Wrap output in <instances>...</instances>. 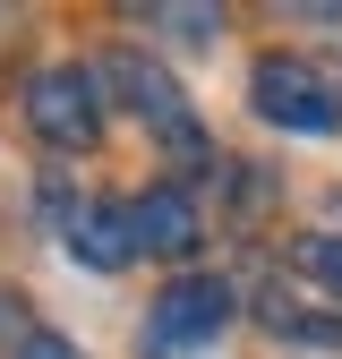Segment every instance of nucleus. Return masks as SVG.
Returning a JSON list of instances; mask_svg holds the SVG:
<instances>
[{"label": "nucleus", "mask_w": 342, "mask_h": 359, "mask_svg": "<svg viewBox=\"0 0 342 359\" xmlns=\"http://www.w3.org/2000/svg\"><path fill=\"white\" fill-rule=\"evenodd\" d=\"M18 111H26V128L43 146H95L103 137V77L95 69H77V60H52V69H34L26 86H18Z\"/></svg>", "instance_id": "f257e3e1"}, {"label": "nucleus", "mask_w": 342, "mask_h": 359, "mask_svg": "<svg viewBox=\"0 0 342 359\" xmlns=\"http://www.w3.org/2000/svg\"><path fill=\"white\" fill-rule=\"evenodd\" d=\"M111 86H120V95L128 103H137V120L154 128V137L171 146V154H180V163H205V128H197V111H189V95H180V86H171V77H154L137 52H120L111 69H103Z\"/></svg>", "instance_id": "20e7f679"}, {"label": "nucleus", "mask_w": 342, "mask_h": 359, "mask_svg": "<svg viewBox=\"0 0 342 359\" xmlns=\"http://www.w3.org/2000/svg\"><path fill=\"white\" fill-rule=\"evenodd\" d=\"M26 334H34V325H26V308L0 291V359H18V351H26Z\"/></svg>", "instance_id": "6e6552de"}, {"label": "nucleus", "mask_w": 342, "mask_h": 359, "mask_svg": "<svg viewBox=\"0 0 342 359\" xmlns=\"http://www.w3.org/2000/svg\"><path fill=\"white\" fill-rule=\"evenodd\" d=\"M18 359H86V351H77V342H69V334H43V325H34V334H26V351H18Z\"/></svg>", "instance_id": "1a4fd4ad"}, {"label": "nucleus", "mask_w": 342, "mask_h": 359, "mask_svg": "<svg viewBox=\"0 0 342 359\" xmlns=\"http://www.w3.org/2000/svg\"><path fill=\"white\" fill-rule=\"evenodd\" d=\"M223 325H231V283H223V274H189V283H171V291L154 299L146 351H205Z\"/></svg>", "instance_id": "7ed1b4c3"}, {"label": "nucleus", "mask_w": 342, "mask_h": 359, "mask_svg": "<svg viewBox=\"0 0 342 359\" xmlns=\"http://www.w3.org/2000/svg\"><path fill=\"white\" fill-rule=\"evenodd\" d=\"M69 257L95 265V274H120V265L137 257V240H128V205H86L69 222Z\"/></svg>", "instance_id": "423d86ee"}, {"label": "nucleus", "mask_w": 342, "mask_h": 359, "mask_svg": "<svg viewBox=\"0 0 342 359\" xmlns=\"http://www.w3.org/2000/svg\"><path fill=\"white\" fill-rule=\"evenodd\" d=\"M128 240H137V257H197V205H189V189L128 197Z\"/></svg>", "instance_id": "39448f33"}, {"label": "nucleus", "mask_w": 342, "mask_h": 359, "mask_svg": "<svg viewBox=\"0 0 342 359\" xmlns=\"http://www.w3.org/2000/svg\"><path fill=\"white\" fill-rule=\"evenodd\" d=\"M248 95H256V111H266L274 128H299V137H334L342 128V95L317 69H299V60H256Z\"/></svg>", "instance_id": "f03ea898"}, {"label": "nucleus", "mask_w": 342, "mask_h": 359, "mask_svg": "<svg viewBox=\"0 0 342 359\" xmlns=\"http://www.w3.org/2000/svg\"><path fill=\"white\" fill-rule=\"evenodd\" d=\"M291 257H299V274H317V283H334V291H342V240H334V231H308Z\"/></svg>", "instance_id": "0eeeda50"}]
</instances>
